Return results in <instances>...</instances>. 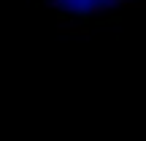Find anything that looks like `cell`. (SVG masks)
<instances>
[{
	"instance_id": "cell-1",
	"label": "cell",
	"mask_w": 146,
	"mask_h": 141,
	"mask_svg": "<svg viewBox=\"0 0 146 141\" xmlns=\"http://www.w3.org/2000/svg\"><path fill=\"white\" fill-rule=\"evenodd\" d=\"M52 11H60V19H70L78 27L76 16L84 19H95V16H103L108 11L116 8H127V5H135L141 0H43Z\"/></svg>"
}]
</instances>
